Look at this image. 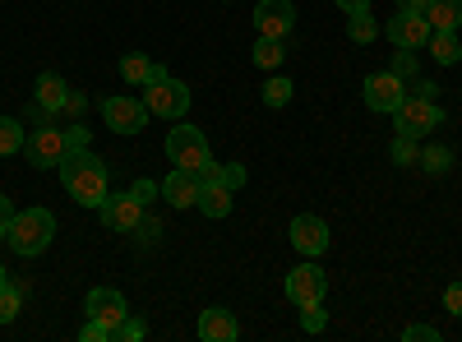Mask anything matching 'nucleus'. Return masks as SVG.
<instances>
[{
	"instance_id": "0eeeda50",
	"label": "nucleus",
	"mask_w": 462,
	"mask_h": 342,
	"mask_svg": "<svg viewBox=\"0 0 462 342\" xmlns=\"http://www.w3.org/2000/svg\"><path fill=\"white\" fill-rule=\"evenodd\" d=\"M324 291H328V278H324V269H315V263H300V269H291L287 273V300L300 310V306H324Z\"/></svg>"
},
{
	"instance_id": "f03ea898",
	"label": "nucleus",
	"mask_w": 462,
	"mask_h": 342,
	"mask_svg": "<svg viewBox=\"0 0 462 342\" xmlns=\"http://www.w3.org/2000/svg\"><path fill=\"white\" fill-rule=\"evenodd\" d=\"M51 236H56V217L47 213V208H19L14 213V222H10V250L14 254H23V259H37L47 245H51Z\"/></svg>"
},
{
	"instance_id": "ea45409f",
	"label": "nucleus",
	"mask_w": 462,
	"mask_h": 342,
	"mask_svg": "<svg viewBox=\"0 0 462 342\" xmlns=\"http://www.w3.org/2000/svg\"><path fill=\"white\" fill-rule=\"evenodd\" d=\"M407 93H416V97H439V84H430V79H411Z\"/></svg>"
},
{
	"instance_id": "9b49d317",
	"label": "nucleus",
	"mask_w": 462,
	"mask_h": 342,
	"mask_svg": "<svg viewBox=\"0 0 462 342\" xmlns=\"http://www.w3.org/2000/svg\"><path fill=\"white\" fill-rule=\"evenodd\" d=\"M102 121L116 130V134H139L148 125V106L134 102V97H106L102 102Z\"/></svg>"
},
{
	"instance_id": "f704fd0d",
	"label": "nucleus",
	"mask_w": 462,
	"mask_h": 342,
	"mask_svg": "<svg viewBox=\"0 0 462 342\" xmlns=\"http://www.w3.org/2000/svg\"><path fill=\"white\" fill-rule=\"evenodd\" d=\"M130 195H134V199H139V204L148 208L152 199H158V195H162V185H158V180H134V185H130Z\"/></svg>"
},
{
	"instance_id": "f3484780",
	"label": "nucleus",
	"mask_w": 462,
	"mask_h": 342,
	"mask_svg": "<svg viewBox=\"0 0 462 342\" xmlns=\"http://www.w3.org/2000/svg\"><path fill=\"white\" fill-rule=\"evenodd\" d=\"M65 93H69V84L60 79L56 69H42V74H37V106H42L47 116H56V111H60Z\"/></svg>"
},
{
	"instance_id": "dca6fc26",
	"label": "nucleus",
	"mask_w": 462,
	"mask_h": 342,
	"mask_svg": "<svg viewBox=\"0 0 462 342\" xmlns=\"http://www.w3.org/2000/svg\"><path fill=\"white\" fill-rule=\"evenodd\" d=\"M236 333H241L236 315L222 310V306H208V310L199 315V337H204V342H236Z\"/></svg>"
},
{
	"instance_id": "c756f323",
	"label": "nucleus",
	"mask_w": 462,
	"mask_h": 342,
	"mask_svg": "<svg viewBox=\"0 0 462 342\" xmlns=\"http://www.w3.org/2000/svg\"><path fill=\"white\" fill-rule=\"evenodd\" d=\"M300 328L305 333H324L328 328V315L319 310V300H315V306H300Z\"/></svg>"
},
{
	"instance_id": "e433bc0d",
	"label": "nucleus",
	"mask_w": 462,
	"mask_h": 342,
	"mask_svg": "<svg viewBox=\"0 0 462 342\" xmlns=\"http://www.w3.org/2000/svg\"><path fill=\"white\" fill-rule=\"evenodd\" d=\"M134 232H139V241H143V245H152V241L162 236V222H158V217H139Z\"/></svg>"
},
{
	"instance_id": "ddd939ff",
	"label": "nucleus",
	"mask_w": 462,
	"mask_h": 342,
	"mask_svg": "<svg viewBox=\"0 0 462 342\" xmlns=\"http://www.w3.org/2000/svg\"><path fill=\"white\" fill-rule=\"evenodd\" d=\"M254 28H259V37H287L296 28V5L291 0H259L254 5Z\"/></svg>"
},
{
	"instance_id": "aec40b11",
	"label": "nucleus",
	"mask_w": 462,
	"mask_h": 342,
	"mask_svg": "<svg viewBox=\"0 0 462 342\" xmlns=\"http://www.w3.org/2000/svg\"><path fill=\"white\" fill-rule=\"evenodd\" d=\"M199 180H204V185H226V189H241V185H245V167H241V162H208V167L199 171Z\"/></svg>"
},
{
	"instance_id": "b1692460",
	"label": "nucleus",
	"mask_w": 462,
	"mask_h": 342,
	"mask_svg": "<svg viewBox=\"0 0 462 342\" xmlns=\"http://www.w3.org/2000/svg\"><path fill=\"white\" fill-rule=\"evenodd\" d=\"M291 93H296V84L287 79V74H273V79H268V84L259 88L263 106H273V111H278V106H287V102H291Z\"/></svg>"
},
{
	"instance_id": "c85d7f7f",
	"label": "nucleus",
	"mask_w": 462,
	"mask_h": 342,
	"mask_svg": "<svg viewBox=\"0 0 462 342\" xmlns=\"http://www.w3.org/2000/svg\"><path fill=\"white\" fill-rule=\"evenodd\" d=\"M389 158H393L398 167H411V162L420 158V148H416V139H411V134H398V139H393V148H389Z\"/></svg>"
},
{
	"instance_id": "4c0bfd02",
	"label": "nucleus",
	"mask_w": 462,
	"mask_h": 342,
	"mask_svg": "<svg viewBox=\"0 0 462 342\" xmlns=\"http://www.w3.org/2000/svg\"><path fill=\"white\" fill-rule=\"evenodd\" d=\"M116 337H125V342H139V337H148V328H143L139 319H130V315H125V324L116 328Z\"/></svg>"
},
{
	"instance_id": "a878e982",
	"label": "nucleus",
	"mask_w": 462,
	"mask_h": 342,
	"mask_svg": "<svg viewBox=\"0 0 462 342\" xmlns=\"http://www.w3.org/2000/svg\"><path fill=\"white\" fill-rule=\"evenodd\" d=\"M346 37H352L356 47L374 42V37H379V23H374V14H370V10H365V14H352V19H346Z\"/></svg>"
},
{
	"instance_id": "f8f14e48",
	"label": "nucleus",
	"mask_w": 462,
	"mask_h": 342,
	"mask_svg": "<svg viewBox=\"0 0 462 342\" xmlns=\"http://www.w3.org/2000/svg\"><path fill=\"white\" fill-rule=\"evenodd\" d=\"M402 97H407V84L398 79L393 69L389 74H370V79H365V106L370 111H389V116H393V111L402 106Z\"/></svg>"
},
{
	"instance_id": "6e6552de",
	"label": "nucleus",
	"mask_w": 462,
	"mask_h": 342,
	"mask_svg": "<svg viewBox=\"0 0 462 342\" xmlns=\"http://www.w3.org/2000/svg\"><path fill=\"white\" fill-rule=\"evenodd\" d=\"M430 19L426 14H407V10H398L393 19H389V28H383V37H389L393 47H402V51H420L430 42Z\"/></svg>"
},
{
	"instance_id": "79ce46f5",
	"label": "nucleus",
	"mask_w": 462,
	"mask_h": 342,
	"mask_svg": "<svg viewBox=\"0 0 462 342\" xmlns=\"http://www.w3.org/2000/svg\"><path fill=\"white\" fill-rule=\"evenodd\" d=\"M333 5H337L342 14H365V10H370V0H333Z\"/></svg>"
},
{
	"instance_id": "37998d69",
	"label": "nucleus",
	"mask_w": 462,
	"mask_h": 342,
	"mask_svg": "<svg viewBox=\"0 0 462 342\" xmlns=\"http://www.w3.org/2000/svg\"><path fill=\"white\" fill-rule=\"evenodd\" d=\"M398 10H407V14H426V10H430V0H398Z\"/></svg>"
},
{
	"instance_id": "a211bd4d",
	"label": "nucleus",
	"mask_w": 462,
	"mask_h": 342,
	"mask_svg": "<svg viewBox=\"0 0 462 342\" xmlns=\"http://www.w3.org/2000/svg\"><path fill=\"white\" fill-rule=\"evenodd\" d=\"M231 195H236V189H226V185H199V199H195V208L204 213V217H226L231 213Z\"/></svg>"
},
{
	"instance_id": "58836bf2",
	"label": "nucleus",
	"mask_w": 462,
	"mask_h": 342,
	"mask_svg": "<svg viewBox=\"0 0 462 342\" xmlns=\"http://www.w3.org/2000/svg\"><path fill=\"white\" fill-rule=\"evenodd\" d=\"M14 213H19V208H14V204H10L5 195H0V241L10 236V222H14Z\"/></svg>"
},
{
	"instance_id": "2eb2a0df",
	"label": "nucleus",
	"mask_w": 462,
	"mask_h": 342,
	"mask_svg": "<svg viewBox=\"0 0 462 342\" xmlns=\"http://www.w3.org/2000/svg\"><path fill=\"white\" fill-rule=\"evenodd\" d=\"M199 171H189V167H176L167 180H162V199L171 204V208H189V204H195L199 199Z\"/></svg>"
},
{
	"instance_id": "a19ab883",
	"label": "nucleus",
	"mask_w": 462,
	"mask_h": 342,
	"mask_svg": "<svg viewBox=\"0 0 462 342\" xmlns=\"http://www.w3.org/2000/svg\"><path fill=\"white\" fill-rule=\"evenodd\" d=\"M444 310H453V315H462V282H453V287L444 291Z\"/></svg>"
},
{
	"instance_id": "4468645a",
	"label": "nucleus",
	"mask_w": 462,
	"mask_h": 342,
	"mask_svg": "<svg viewBox=\"0 0 462 342\" xmlns=\"http://www.w3.org/2000/svg\"><path fill=\"white\" fill-rule=\"evenodd\" d=\"M84 310H88V319H102V324H111V328H121L125 324V296L116 291V287H93L88 291V300H84Z\"/></svg>"
},
{
	"instance_id": "2f4dec72",
	"label": "nucleus",
	"mask_w": 462,
	"mask_h": 342,
	"mask_svg": "<svg viewBox=\"0 0 462 342\" xmlns=\"http://www.w3.org/2000/svg\"><path fill=\"white\" fill-rule=\"evenodd\" d=\"M79 337H84V342H111V337H116V328H111V324H102V319H84Z\"/></svg>"
},
{
	"instance_id": "39448f33",
	"label": "nucleus",
	"mask_w": 462,
	"mask_h": 342,
	"mask_svg": "<svg viewBox=\"0 0 462 342\" xmlns=\"http://www.w3.org/2000/svg\"><path fill=\"white\" fill-rule=\"evenodd\" d=\"M167 158H171L176 167L204 171V167L213 162V153H208V139H204V130H199V125H176V130L167 134Z\"/></svg>"
},
{
	"instance_id": "20e7f679",
	"label": "nucleus",
	"mask_w": 462,
	"mask_h": 342,
	"mask_svg": "<svg viewBox=\"0 0 462 342\" xmlns=\"http://www.w3.org/2000/svg\"><path fill=\"white\" fill-rule=\"evenodd\" d=\"M393 121H398V134L426 139V134H435V130L444 125V111H439L435 97H416V93H407L402 106L393 111Z\"/></svg>"
},
{
	"instance_id": "423d86ee",
	"label": "nucleus",
	"mask_w": 462,
	"mask_h": 342,
	"mask_svg": "<svg viewBox=\"0 0 462 342\" xmlns=\"http://www.w3.org/2000/svg\"><path fill=\"white\" fill-rule=\"evenodd\" d=\"M23 153H28L32 167H60L65 153H69L65 130H60V125H37V130L23 139Z\"/></svg>"
},
{
	"instance_id": "a18cd8bd",
	"label": "nucleus",
	"mask_w": 462,
	"mask_h": 342,
	"mask_svg": "<svg viewBox=\"0 0 462 342\" xmlns=\"http://www.w3.org/2000/svg\"><path fill=\"white\" fill-rule=\"evenodd\" d=\"M0 245H5V241H0Z\"/></svg>"
},
{
	"instance_id": "7c9ffc66",
	"label": "nucleus",
	"mask_w": 462,
	"mask_h": 342,
	"mask_svg": "<svg viewBox=\"0 0 462 342\" xmlns=\"http://www.w3.org/2000/svg\"><path fill=\"white\" fill-rule=\"evenodd\" d=\"M14 315H19V287L5 282V287H0V324H10Z\"/></svg>"
},
{
	"instance_id": "412c9836",
	"label": "nucleus",
	"mask_w": 462,
	"mask_h": 342,
	"mask_svg": "<svg viewBox=\"0 0 462 342\" xmlns=\"http://www.w3.org/2000/svg\"><path fill=\"white\" fill-rule=\"evenodd\" d=\"M152 69H158V65H152L143 51H130V56L121 60V79H125V84H134V88H143V84L152 79Z\"/></svg>"
},
{
	"instance_id": "72a5a7b5",
	"label": "nucleus",
	"mask_w": 462,
	"mask_h": 342,
	"mask_svg": "<svg viewBox=\"0 0 462 342\" xmlns=\"http://www.w3.org/2000/svg\"><path fill=\"white\" fill-rule=\"evenodd\" d=\"M393 74H398L402 84H411V79H416V51H402V47H398V56H393Z\"/></svg>"
},
{
	"instance_id": "1a4fd4ad",
	"label": "nucleus",
	"mask_w": 462,
	"mask_h": 342,
	"mask_svg": "<svg viewBox=\"0 0 462 342\" xmlns=\"http://www.w3.org/2000/svg\"><path fill=\"white\" fill-rule=\"evenodd\" d=\"M97 217H102V226H106V232H134V226H139V217H143V204L130 195V189H125V195H106L102 204H97Z\"/></svg>"
},
{
	"instance_id": "f257e3e1",
	"label": "nucleus",
	"mask_w": 462,
	"mask_h": 342,
	"mask_svg": "<svg viewBox=\"0 0 462 342\" xmlns=\"http://www.w3.org/2000/svg\"><path fill=\"white\" fill-rule=\"evenodd\" d=\"M60 171V185L69 189V199L74 204H84V208H97L111 189H106V162L93 158L88 148H79V153H65V162L56 167Z\"/></svg>"
},
{
	"instance_id": "bb28decb",
	"label": "nucleus",
	"mask_w": 462,
	"mask_h": 342,
	"mask_svg": "<svg viewBox=\"0 0 462 342\" xmlns=\"http://www.w3.org/2000/svg\"><path fill=\"white\" fill-rule=\"evenodd\" d=\"M416 162L426 167L430 176H439V171H448V167H453V153H448L444 143H430V148H420V158H416Z\"/></svg>"
},
{
	"instance_id": "cd10ccee",
	"label": "nucleus",
	"mask_w": 462,
	"mask_h": 342,
	"mask_svg": "<svg viewBox=\"0 0 462 342\" xmlns=\"http://www.w3.org/2000/svg\"><path fill=\"white\" fill-rule=\"evenodd\" d=\"M84 111H88V97H84L79 88H69V93H65V102H60V111H56V116H60V121H84Z\"/></svg>"
},
{
	"instance_id": "393cba45",
	"label": "nucleus",
	"mask_w": 462,
	"mask_h": 342,
	"mask_svg": "<svg viewBox=\"0 0 462 342\" xmlns=\"http://www.w3.org/2000/svg\"><path fill=\"white\" fill-rule=\"evenodd\" d=\"M23 125L19 121H10V116H0V158H14V153H23Z\"/></svg>"
},
{
	"instance_id": "9d476101",
	"label": "nucleus",
	"mask_w": 462,
	"mask_h": 342,
	"mask_svg": "<svg viewBox=\"0 0 462 342\" xmlns=\"http://www.w3.org/2000/svg\"><path fill=\"white\" fill-rule=\"evenodd\" d=\"M287 236H291V245H296L305 259H319V254L328 250V226H324V217H315V213H300V217H291Z\"/></svg>"
},
{
	"instance_id": "473e14b6",
	"label": "nucleus",
	"mask_w": 462,
	"mask_h": 342,
	"mask_svg": "<svg viewBox=\"0 0 462 342\" xmlns=\"http://www.w3.org/2000/svg\"><path fill=\"white\" fill-rule=\"evenodd\" d=\"M65 130V143H69V153H79V148H88V125H79V121H69V125H60Z\"/></svg>"
},
{
	"instance_id": "c03bdc74",
	"label": "nucleus",
	"mask_w": 462,
	"mask_h": 342,
	"mask_svg": "<svg viewBox=\"0 0 462 342\" xmlns=\"http://www.w3.org/2000/svg\"><path fill=\"white\" fill-rule=\"evenodd\" d=\"M5 282H10V273H5V269H0V287H5Z\"/></svg>"
},
{
	"instance_id": "5701e85b",
	"label": "nucleus",
	"mask_w": 462,
	"mask_h": 342,
	"mask_svg": "<svg viewBox=\"0 0 462 342\" xmlns=\"http://www.w3.org/2000/svg\"><path fill=\"white\" fill-rule=\"evenodd\" d=\"M430 51H435V60L439 65H457L462 60V42H457V32H430V42H426Z\"/></svg>"
},
{
	"instance_id": "6ab92c4d",
	"label": "nucleus",
	"mask_w": 462,
	"mask_h": 342,
	"mask_svg": "<svg viewBox=\"0 0 462 342\" xmlns=\"http://www.w3.org/2000/svg\"><path fill=\"white\" fill-rule=\"evenodd\" d=\"M426 19H430L435 32H457L462 28V0H430Z\"/></svg>"
},
{
	"instance_id": "7ed1b4c3",
	"label": "nucleus",
	"mask_w": 462,
	"mask_h": 342,
	"mask_svg": "<svg viewBox=\"0 0 462 342\" xmlns=\"http://www.w3.org/2000/svg\"><path fill=\"white\" fill-rule=\"evenodd\" d=\"M143 106H148V116L185 121V111H189V88H185L180 79H171V74L158 65V69H152V79L143 84Z\"/></svg>"
},
{
	"instance_id": "c9c22d12",
	"label": "nucleus",
	"mask_w": 462,
	"mask_h": 342,
	"mask_svg": "<svg viewBox=\"0 0 462 342\" xmlns=\"http://www.w3.org/2000/svg\"><path fill=\"white\" fill-rule=\"evenodd\" d=\"M402 337H407V342H439V328H435V324H407Z\"/></svg>"
},
{
	"instance_id": "4be33fe9",
	"label": "nucleus",
	"mask_w": 462,
	"mask_h": 342,
	"mask_svg": "<svg viewBox=\"0 0 462 342\" xmlns=\"http://www.w3.org/2000/svg\"><path fill=\"white\" fill-rule=\"evenodd\" d=\"M282 60H287L282 37H259V42H254V65H259V69H278Z\"/></svg>"
}]
</instances>
